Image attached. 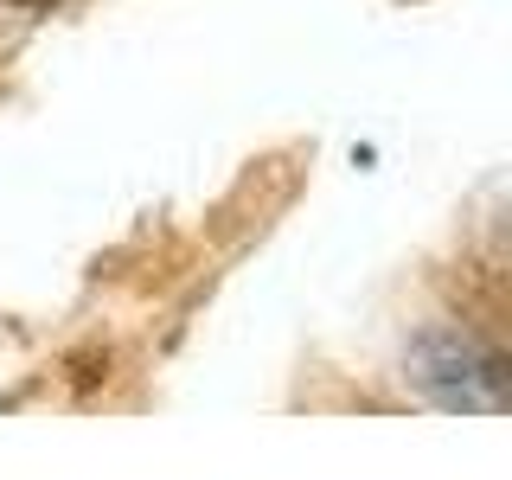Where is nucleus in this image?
I'll return each instance as SVG.
<instances>
[{"label":"nucleus","mask_w":512,"mask_h":480,"mask_svg":"<svg viewBox=\"0 0 512 480\" xmlns=\"http://www.w3.org/2000/svg\"><path fill=\"white\" fill-rule=\"evenodd\" d=\"M410 378L442 410L500 416L506 410V352L461 327H429L410 340Z\"/></svg>","instance_id":"nucleus-1"},{"label":"nucleus","mask_w":512,"mask_h":480,"mask_svg":"<svg viewBox=\"0 0 512 480\" xmlns=\"http://www.w3.org/2000/svg\"><path fill=\"white\" fill-rule=\"evenodd\" d=\"M20 13H58V7H71V0H13Z\"/></svg>","instance_id":"nucleus-2"}]
</instances>
